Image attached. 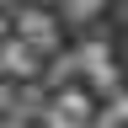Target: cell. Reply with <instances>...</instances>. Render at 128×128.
<instances>
[{
	"instance_id": "52a82bcc",
	"label": "cell",
	"mask_w": 128,
	"mask_h": 128,
	"mask_svg": "<svg viewBox=\"0 0 128 128\" xmlns=\"http://www.w3.org/2000/svg\"><path fill=\"white\" fill-rule=\"evenodd\" d=\"M6 32H11V22H6V11H0V43H6Z\"/></svg>"
},
{
	"instance_id": "5b68a950",
	"label": "cell",
	"mask_w": 128,
	"mask_h": 128,
	"mask_svg": "<svg viewBox=\"0 0 128 128\" xmlns=\"http://www.w3.org/2000/svg\"><path fill=\"white\" fill-rule=\"evenodd\" d=\"M107 11V0H70V16L75 22H91V16H102Z\"/></svg>"
},
{
	"instance_id": "8992f818",
	"label": "cell",
	"mask_w": 128,
	"mask_h": 128,
	"mask_svg": "<svg viewBox=\"0 0 128 128\" xmlns=\"http://www.w3.org/2000/svg\"><path fill=\"white\" fill-rule=\"evenodd\" d=\"M48 123H54V128H86V123H75V118H64V112H54Z\"/></svg>"
},
{
	"instance_id": "7a4b0ae2",
	"label": "cell",
	"mask_w": 128,
	"mask_h": 128,
	"mask_svg": "<svg viewBox=\"0 0 128 128\" xmlns=\"http://www.w3.org/2000/svg\"><path fill=\"white\" fill-rule=\"evenodd\" d=\"M86 86H96L102 96H123V70L107 59V64H96V70H86Z\"/></svg>"
},
{
	"instance_id": "9c48e42d",
	"label": "cell",
	"mask_w": 128,
	"mask_h": 128,
	"mask_svg": "<svg viewBox=\"0 0 128 128\" xmlns=\"http://www.w3.org/2000/svg\"><path fill=\"white\" fill-rule=\"evenodd\" d=\"M0 128H16V123H0Z\"/></svg>"
},
{
	"instance_id": "6da1fadb",
	"label": "cell",
	"mask_w": 128,
	"mask_h": 128,
	"mask_svg": "<svg viewBox=\"0 0 128 128\" xmlns=\"http://www.w3.org/2000/svg\"><path fill=\"white\" fill-rule=\"evenodd\" d=\"M0 64H6L11 75H32L38 48H32V43H22V38H16V43H0Z\"/></svg>"
},
{
	"instance_id": "ba28073f",
	"label": "cell",
	"mask_w": 128,
	"mask_h": 128,
	"mask_svg": "<svg viewBox=\"0 0 128 128\" xmlns=\"http://www.w3.org/2000/svg\"><path fill=\"white\" fill-rule=\"evenodd\" d=\"M43 6H59V0H43ZM64 6H70V0H64Z\"/></svg>"
},
{
	"instance_id": "3957f363",
	"label": "cell",
	"mask_w": 128,
	"mask_h": 128,
	"mask_svg": "<svg viewBox=\"0 0 128 128\" xmlns=\"http://www.w3.org/2000/svg\"><path fill=\"white\" fill-rule=\"evenodd\" d=\"M54 112H64V118H75V123H91V96L70 86V91H59V107Z\"/></svg>"
},
{
	"instance_id": "277c9868",
	"label": "cell",
	"mask_w": 128,
	"mask_h": 128,
	"mask_svg": "<svg viewBox=\"0 0 128 128\" xmlns=\"http://www.w3.org/2000/svg\"><path fill=\"white\" fill-rule=\"evenodd\" d=\"M96 128H128V96H112V107L96 118Z\"/></svg>"
}]
</instances>
